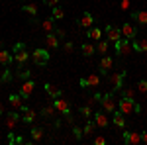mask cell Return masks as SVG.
Listing matches in <instances>:
<instances>
[{"instance_id":"cell-1","label":"cell","mask_w":147,"mask_h":145,"mask_svg":"<svg viewBox=\"0 0 147 145\" xmlns=\"http://www.w3.org/2000/svg\"><path fill=\"white\" fill-rule=\"evenodd\" d=\"M100 106H102V110L108 112V114H114V112L118 110V102H116V98H114L112 92H108V94H102Z\"/></svg>"},{"instance_id":"cell-2","label":"cell","mask_w":147,"mask_h":145,"mask_svg":"<svg viewBox=\"0 0 147 145\" xmlns=\"http://www.w3.org/2000/svg\"><path fill=\"white\" fill-rule=\"evenodd\" d=\"M136 100L134 98H124L122 96V100H118V110L122 112L124 116H127V114H131V112H136Z\"/></svg>"},{"instance_id":"cell-3","label":"cell","mask_w":147,"mask_h":145,"mask_svg":"<svg viewBox=\"0 0 147 145\" xmlns=\"http://www.w3.org/2000/svg\"><path fill=\"white\" fill-rule=\"evenodd\" d=\"M116 53L118 55H127V53H131V49H134V45H131V39H127V37H122L120 41H116Z\"/></svg>"},{"instance_id":"cell-4","label":"cell","mask_w":147,"mask_h":145,"mask_svg":"<svg viewBox=\"0 0 147 145\" xmlns=\"http://www.w3.org/2000/svg\"><path fill=\"white\" fill-rule=\"evenodd\" d=\"M32 59H34L35 65H47L49 63V51L47 49H35L32 53Z\"/></svg>"},{"instance_id":"cell-5","label":"cell","mask_w":147,"mask_h":145,"mask_svg":"<svg viewBox=\"0 0 147 145\" xmlns=\"http://www.w3.org/2000/svg\"><path fill=\"white\" fill-rule=\"evenodd\" d=\"M34 88H35V82H34V80H30V78H28V80H24L22 84H20V96H22L24 100H28V98L34 94Z\"/></svg>"},{"instance_id":"cell-6","label":"cell","mask_w":147,"mask_h":145,"mask_svg":"<svg viewBox=\"0 0 147 145\" xmlns=\"http://www.w3.org/2000/svg\"><path fill=\"white\" fill-rule=\"evenodd\" d=\"M79 84L82 86V88H90V86H98V84H100V77L92 73V75H88V77H82V78H80V80H79Z\"/></svg>"},{"instance_id":"cell-7","label":"cell","mask_w":147,"mask_h":145,"mask_svg":"<svg viewBox=\"0 0 147 145\" xmlns=\"http://www.w3.org/2000/svg\"><path fill=\"white\" fill-rule=\"evenodd\" d=\"M104 34L108 37V41H112V43H116V41L122 39V30H118V28H114V26H106Z\"/></svg>"},{"instance_id":"cell-8","label":"cell","mask_w":147,"mask_h":145,"mask_svg":"<svg viewBox=\"0 0 147 145\" xmlns=\"http://www.w3.org/2000/svg\"><path fill=\"white\" fill-rule=\"evenodd\" d=\"M20 118L22 116L18 112H6V127H8V132H14V127L18 125Z\"/></svg>"},{"instance_id":"cell-9","label":"cell","mask_w":147,"mask_h":145,"mask_svg":"<svg viewBox=\"0 0 147 145\" xmlns=\"http://www.w3.org/2000/svg\"><path fill=\"white\" fill-rule=\"evenodd\" d=\"M124 143L139 145L141 143V134H139V132H124Z\"/></svg>"},{"instance_id":"cell-10","label":"cell","mask_w":147,"mask_h":145,"mask_svg":"<svg viewBox=\"0 0 147 145\" xmlns=\"http://www.w3.org/2000/svg\"><path fill=\"white\" fill-rule=\"evenodd\" d=\"M53 106H55V110L59 112V114H63V116H65V114H71V108H69V102H67V100H63L61 96L53 100Z\"/></svg>"},{"instance_id":"cell-11","label":"cell","mask_w":147,"mask_h":145,"mask_svg":"<svg viewBox=\"0 0 147 145\" xmlns=\"http://www.w3.org/2000/svg\"><path fill=\"white\" fill-rule=\"evenodd\" d=\"M124 78H125V71H120V73H116L110 77V84H112L116 90H120L124 86Z\"/></svg>"},{"instance_id":"cell-12","label":"cell","mask_w":147,"mask_h":145,"mask_svg":"<svg viewBox=\"0 0 147 145\" xmlns=\"http://www.w3.org/2000/svg\"><path fill=\"white\" fill-rule=\"evenodd\" d=\"M94 123H96V127H106L108 123H110V120H108V112H96L94 114Z\"/></svg>"},{"instance_id":"cell-13","label":"cell","mask_w":147,"mask_h":145,"mask_svg":"<svg viewBox=\"0 0 147 145\" xmlns=\"http://www.w3.org/2000/svg\"><path fill=\"white\" fill-rule=\"evenodd\" d=\"M98 67H100V73H104V75H106V73L114 67V59L110 55H104L100 59V65H98Z\"/></svg>"},{"instance_id":"cell-14","label":"cell","mask_w":147,"mask_h":145,"mask_svg":"<svg viewBox=\"0 0 147 145\" xmlns=\"http://www.w3.org/2000/svg\"><path fill=\"white\" fill-rule=\"evenodd\" d=\"M22 120L26 123H32L35 120V110L34 108H28V106H24L22 108Z\"/></svg>"},{"instance_id":"cell-15","label":"cell","mask_w":147,"mask_h":145,"mask_svg":"<svg viewBox=\"0 0 147 145\" xmlns=\"http://www.w3.org/2000/svg\"><path fill=\"white\" fill-rule=\"evenodd\" d=\"M134 51H139V53H145L147 51V37H137L134 39Z\"/></svg>"},{"instance_id":"cell-16","label":"cell","mask_w":147,"mask_h":145,"mask_svg":"<svg viewBox=\"0 0 147 145\" xmlns=\"http://www.w3.org/2000/svg\"><path fill=\"white\" fill-rule=\"evenodd\" d=\"M131 18H134L139 26H145V24H147V10H136V12H131Z\"/></svg>"},{"instance_id":"cell-17","label":"cell","mask_w":147,"mask_h":145,"mask_svg":"<svg viewBox=\"0 0 147 145\" xmlns=\"http://www.w3.org/2000/svg\"><path fill=\"white\" fill-rule=\"evenodd\" d=\"M136 35H137V32H136V28H134L131 24H124V26H122V37L134 39Z\"/></svg>"},{"instance_id":"cell-18","label":"cell","mask_w":147,"mask_h":145,"mask_svg":"<svg viewBox=\"0 0 147 145\" xmlns=\"http://www.w3.org/2000/svg\"><path fill=\"white\" fill-rule=\"evenodd\" d=\"M45 45L49 49H57V47H59V37H57L53 32H49V34L45 35Z\"/></svg>"},{"instance_id":"cell-19","label":"cell","mask_w":147,"mask_h":145,"mask_svg":"<svg viewBox=\"0 0 147 145\" xmlns=\"http://www.w3.org/2000/svg\"><path fill=\"white\" fill-rule=\"evenodd\" d=\"M8 102L12 104L14 110H22V108H24V98L20 96V94H12L10 98H8Z\"/></svg>"},{"instance_id":"cell-20","label":"cell","mask_w":147,"mask_h":145,"mask_svg":"<svg viewBox=\"0 0 147 145\" xmlns=\"http://www.w3.org/2000/svg\"><path fill=\"white\" fill-rule=\"evenodd\" d=\"M80 26H82V28H84V30H90L92 28V24H94V18H92V14L90 12H84V16H82V18H80Z\"/></svg>"},{"instance_id":"cell-21","label":"cell","mask_w":147,"mask_h":145,"mask_svg":"<svg viewBox=\"0 0 147 145\" xmlns=\"http://www.w3.org/2000/svg\"><path fill=\"white\" fill-rule=\"evenodd\" d=\"M45 92L51 96V98H59V96H61V88L55 86V84H51V82H47V84H45Z\"/></svg>"},{"instance_id":"cell-22","label":"cell","mask_w":147,"mask_h":145,"mask_svg":"<svg viewBox=\"0 0 147 145\" xmlns=\"http://www.w3.org/2000/svg\"><path fill=\"white\" fill-rule=\"evenodd\" d=\"M14 53H16V55H14V61H16V63H20V65H22V63H26V61L30 59V53H28L26 49H20V51H14Z\"/></svg>"},{"instance_id":"cell-23","label":"cell","mask_w":147,"mask_h":145,"mask_svg":"<svg viewBox=\"0 0 147 145\" xmlns=\"http://www.w3.org/2000/svg\"><path fill=\"white\" fill-rule=\"evenodd\" d=\"M114 125H118V127H125V118H124V114H122L120 110L114 112Z\"/></svg>"},{"instance_id":"cell-24","label":"cell","mask_w":147,"mask_h":145,"mask_svg":"<svg viewBox=\"0 0 147 145\" xmlns=\"http://www.w3.org/2000/svg\"><path fill=\"white\" fill-rule=\"evenodd\" d=\"M10 63H12V55L6 49H2V51H0V65H2V67H8Z\"/></svg>"},{"instance_id":"cell-25","label":"cell","mask_w":147,"mask_h":145,"mask_svg":"<svg viewBox=\"0 0 147 145\" xmlns=\"http://www.w3.org/2000/svg\"><path fill=\"white\" fill-rule=\"evenodd\" d=\"M80 51H82V55H84V57H90V55H94L96 47H94V45H90V43H82Z\"/></svg>"},{"instance_id":"cell-26","label":"cell","mask_w":147,"mask_h":145,"mask_svg":"<svg viewBox=\"0 0 147 145\" xmlns=\"http://www.w3.org/2000/svg\"><path fill=\"white\" fill-rule=\"evenodd\" d=\"M86 35H88L90 39H96V41H100V37H102V32L98 30V28H90V30L86 32Z\"/></svg>"},{"instance_id":"cell-27","label":"cell","mask_w":147,"mask_h":145,"mask_svg":"<svg viewBox=\"0 0 147 145\" xmlns=\"http://www.w3.org/2000/svg\"><path fill=\"white\" fill-rule=\"evenodd\" d=\"M53 20H55V18H47V20H43L41 26H43L45 32H53V28H55V22H53Z\"/></svg>"},{"instance_id":"cell-28","label":"cell","mask_w":147,"mask_h":145,"mask_svg":"<svg viewBox=\"0 0 147 145\" xmlns=\"http://www.w3.org/2000/svg\"><path fill=\"white\" fill-rule=\"evenodd\" d=\"M41 137H43V129L41 127H32V139L34 141H39Z\"/></svg>"},{"instance_id":"cell-29","label":"cell","mask_w":147,"mask_h":145,"mask_svg":"<svg viewBox=\"0 0 147 145\" xmlns=\"http://www.w3.org/2000/svg\"><path fill=\"white\" fill-rule=\"evenodd\" d=\"M53 18L55 20H61V18H65V12L61 6H53Z\"/></svg>"},{"instance_id":"cell-30","label":"cell","mask_w":147,"mask_h":145,"mask_svg":"<svg viewBox=\"0 0 147 145\" xmlns=\"http://www.w3.org/2000/svg\"><path fill=\"white\" fill-rule=\"evenodd\" d=\"M96 51H98V53H108V41L100 39V41H98V45H96Z\"/></svg>"},{"instance_id":"cell-31","label":"cell","mask_w":147,"mask_h":145,"mask_svg":"<svg viewBox=\"0 0 147 145\" xmlns=\"http://www.w3.org/2000/svg\"><path fill=\"white\" fill-rule=\"evenodd\" d=\"M80 116H82V118H92V110H90V104H88V106H82V108H80Z\"/></svg>"},{"instance_id":"cell-32","label":"cell","mask_w":147,"mask_h":145,"mask_svg":"<svg viewBox=\"0 0 147 145\" xmlns=\"http://www.w3.org/2000/svg\"><path fill=\"white\" fill-rule=\"evenodd\" d=\"M24 10L28 12V14H32V16H37V6H35V4H26Z\"/></svg>"},{"instance_id":"cell-33","label":"cell","mask_w":147,"mask_h":145,"mask_svg":"<svg viewBox=\"0 0 147 145\" xmlns=\"http://www.w3.org/2000/svg\"><path fill=\"white\" fill-rule=\"evenodd\" d=\"M94 127H96V123H94V122H88L86 125H84V129H82V134H84V135H90L92 132H94Z\"/></svg>"},{"instance_id":"cell-34","label":"cell","mask_w":147,"mask_h":145,"mask_svg":"<svg viewBox=\"0 0 147 145\" xmlns=\"http://www.w3.org/2000/svg\"><path fill=\"white\" fill-rule=\"evenodd\" d=\"M122 96H124V98H134V100H136V90L134 88H124Z\"/></svg>"},{"instance_id":"cell-35","label":"cell","mask_w":147,"mask_h":145,"mask_svg":"<svg viewBox=\"0 0 147 145\" xmlns=\"http://www.w3.org/2000/svg\"><path fill=\"white\" fill-rule=\"evenodd\" d=\"M137 90H139L141 94H147V80H139V82H137Z\"/></svg>"},{"instance_id":"cell-36","label":"cell","mask_w":147,"mask_h":145,"mask_svg":"<svg viewBox=\"0 0 147 145\" xmlns=\"http://www.w3.org/2000/svg\"><path fill=\"white\" fill-rule=\"evenodd\" d=\"M53 110H55V106H47V108H43V110H41V116H45V118H49V116L53 114Z\"/></svg>"},{"instance_id":"cell-37","label":"cell","mask_w":147,"mask_h":145,"mask_svg":"<svg viewBox=\"0 0 147 145\" xmlns=\"http://www.w3.org/2000/svg\"><path fill=\"white\" fill-rule=\"evenodd\" d=\"M18 77L24 78V80H28V78H30V71H28V69H26V71H22V69H20V71H18Z\"/></svg>"},{"instance_id":"cell-38","label":"cell","mask_w":147,"mask_h":145,"mask_svg":"<svg viewBox=\"0 0 147 145\" xmlns=\"http://www.w3.org/2000/svg\"><path fill=\"white\" fill-rule=\"evenodd\" d=\"M73 135H75V137H77V139H80V137H82V129H80V127H77V125H75V127H73Z\"/></svg>"},{"instance_id":"cell-39","label":"cell","mask_w":147,"mask_h":145,"mask_svg":"<svg viewBox=\"0 0 147 145\" xmlns=\"http://www.w3.org/2000/svg\"><path fill=\"white\" fill-rule=\"evenodd\" d=\"M63 49H65V51H67V53H71V51H73V49H75V45L71 43V41H67V43L63 45Z\"/></svg>"},{"instance_id":"cell-40","label":"cell","mask_w":147,"mask_h":145,"mask_svg":"<svg viewBox=\"0 0 147 145\" xmlns=\"http://www.w3.org/2000/svg\"><path fill=\"white\" fill-rule=\"evenodd\" d=\"M10 78H12V75H10V71L6 69V71H4V75H2V80H4V82H8Z\"/></svg>"},{"instance_id":"cell-41","label":"cell","mask_w":147,"mask_h":145,"mask_svg":"<svg viewBox=\"0 0 147 145\" xmlns=\"http://www.w3.org/2000/svg\"><path fill=\"white\" fill-rule=\"evenodd\" d=\"M120 8H122V10H127V8H129V0H122Z\"/></svg>"},{"instance_id":"cell-42","label":"cell","mask_w":147,"mask_h":145,"mask_svg":"<svg viewBox=\"0 0 147 145\" xmlns=\"http://www.w3.org/2000/svg\"><path fill=\"white\" fill-rule=\"evenodd\" d=\"M94 143H96V145H104V143H106V139H104V137H96Z\"/></svg>"},{"instance_id":"cell-43","label":"cell","mask_w":147,"mask_h":145,"mask_svg":"<svg viewBox=\"0 0 147 145\" xmlns=\"http://www.w3.org/2000/svg\"><path fill=\"white\" fill-rule=\"evenodd\" d=\"M45 4H49V6H57L59 4V0H43Z\"/></svg>"},{"instance_id":"cell-44","label":"cell","mask_w":147,"mask_h":145,"mask_svg":"<svg viewBox=\"0 0 147 145\" xmlns=\"http://www.w3.org/2000/svg\"><path fill=\"white\" fill-rule=\"evenodd\" d=\"M20 49H26V45H24V43H16V47H14V51H20Z\"/></svg>"},{"instance_id":"cell-45","label":"cell","mask_w":147,"mask_h":145,"mask_svg":"<svg viewBox=\"0 0 147 145\" xmlns=\"http://www.w3.org/2000/svg\"><path fill=\"white\" fill-rule=\"evenodd\" d=\"M141 143H147V132H141Z\"/></svg>"},{"instance_id":"cell-46","label":"cell","mask_w":147,"mask_h":145,"mask_svg":"<svg viewBox=\"0 0 147 145\" xmlns=\"http://www.w3.org/2000/svg\"><path fill=\"white\" fill-rule=\"evenodd\" d=\"M55 35H57V37H63L65 32H63V30H55Z\"/></svg>"},{"instance_id":"cell-47","label":"cell","mask_w":147,"mask_h":145,"mask_svg":"<svg viewBox=\"0 0 147 145\" xmlns=\"http://www.w3.org/2000/svg\"><path fill=\"white\" fill-rule=\"evenodd\" d=\"M2 112H4V108H2V104H0V116H2Z\"/></svg>"}]
</instances>
